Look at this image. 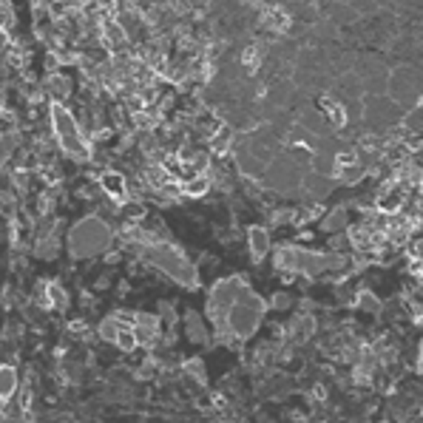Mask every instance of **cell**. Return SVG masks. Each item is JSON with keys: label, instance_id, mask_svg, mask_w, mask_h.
Wrapping results in <instances>:
<instances>
[{"label": "cell", "instance_id": "obj_4", "mask_svg": "<svg viewBox=\"0 0 423 423\" xmlns=\"http://www.w3.org/2000/svg\"><path fill=\"white\" fill-rule=\"evenodd\" d=\"M262 313H265V301L248 287L239 296V301L231 307V313L225 315V321H222L219 330L228 332V335H233V338H248V335L256 332V327L262 321Z\"/></svg>", "mask_w": 423, "mask_h": 423}, {"label": "cell", "instance_id": "obj_7", "mask_svg": "<svg viewBox=\"0 0 423 423\" xmlns=\"http://www.w3.org/2000/svg\"><path fill=\"white\" fill-rule=\"evenodd\" d=\"M321 228L327 233H338L344 228H349V214H347V207H330L324 219H321Z\"/></svg>", "mask_w": 423, "mask_h": 423}, {"label": "cell", "instance_id": "obj_1", "mask_svg": "<svg viewBox=\"0 0 423 423\" xmlns=\"http://www.w3.org/2000/svg\"><path fill=\"white\" fill-rule=\"evenodd\" d=\"M49 120H52V134L60 145V153L74 162H88L91 159V137L86 134L74 108L63 105V103H52Z\"/></svg>", "mask_w": 423, "mask_h": 423}, {"label": "cell", "instance_id": "obj_6", "mask_svg": "<svg viewBox=\"0 0 423 423\" xmlns=\"http://www.w3.org/2000/svg\"><path fill=\"white\" fill-rule=\"evenodd\" d=\"M248 248L253 253L256 262H262L267 253H270V233L265 228H250L248 231Z\"/></svg>", "mask_w": 423, "mask_h": 423}, {"label": "cell", "instance_id": "obj_3", "mask_svg": "<svg viewBox=\"0 0 423 423\" xmlns=\"http://www.w3.org/2000/svg\"><path fill=\"white\" fill-rule=\"evenodd\" d=\"M145 262L153 265L159 273L170 276L176 284H182V287H196V267L187 262V256H185L179 248H173V245H168V242H153V245H148Z\"/></svg>", "mask_w": 423, "mask_h": 423}, {"label": "cell", "instance_id": "obj_2", "mask_svg": "<svg viewBox=\"0 0 423 423\" xmlns=\"http://www.w3.org/2000/svg\"><path fill=\"white\" fill-rule=\"evenodd\" d=\"M111 245H114V228L103 216H83L66 236V248L74 259L103 256L105 250H111Z\"/></svg>", "mask_w": 423, "mask_h": 423}, {"label": "cell", "instance_id": "obj_8", "mask_svg": "<svg viewBox=\"0 0 423 423\" xmlns=\"http://www.w3.org/2000/svg\"><path fill=\"white\" fill-rule=\"evenodd\" d=\"M185 327H187V335H190V338H196V341H204V338H207V330H204V324H202V318H199L196 313H187Z\"/></svg>", "mask_w": 423, "mask_h": 423}, {"label": "cell", "instance_id": "obj_5", "mask_svg": "<svg viewBox=\"0 0 423 423\" xmlns=\"http://www.w3.org/2000/svg\"><path fill=\"white\" fill-rule=\"evenodd\" d=\"M276 267L293 276H318L330 270V256L299 245H282L276 248Z\"/></svg>", "mask_w": 423, "mask_h": 423}]
</instances>
